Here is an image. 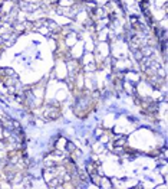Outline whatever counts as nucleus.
Listing matches in <instances>:
<instances>
[{"mask_svg": "<svg viewBox=\"0 0 168 189\" xmlns=\"http://www.w3.org/2000/svg\"><path fill=\"white\" fill-rule=\"evenodd\" d=\"M125 144H127V139H125V137H118L115 142H114V146H116V147H118V146H125Z\"/></svg>", "mask_w": 168, "mask_h": 189, "instance_id": "nucleus-2", "label": "nucleus"}, {"mask_svg": "<svg viewBox=\"0 0 168 189\" xmlns=\"http://www.w3.org/2000/svg\"><path fill=\"white\" fill-rule=\"evenodd\" d=\"M86 170H88V175H93V173H98V163L96 162H89L86 165Z\"/></svg>", "mask_w": 168, "mask_h": 189, "instance_id": "nucleus-1", "label": "nucleus"}]
</instances>
